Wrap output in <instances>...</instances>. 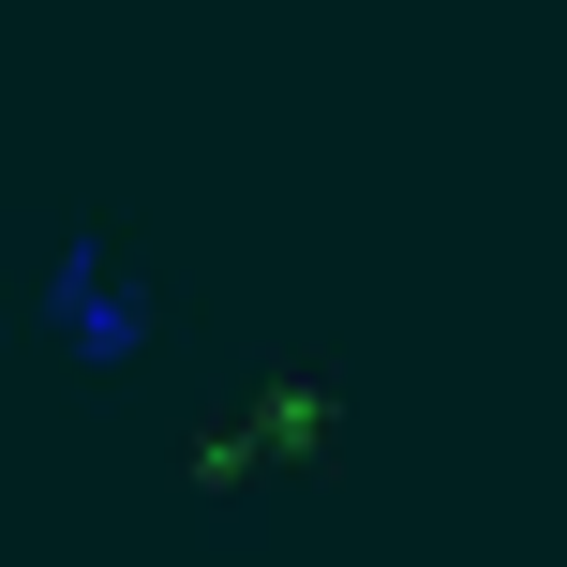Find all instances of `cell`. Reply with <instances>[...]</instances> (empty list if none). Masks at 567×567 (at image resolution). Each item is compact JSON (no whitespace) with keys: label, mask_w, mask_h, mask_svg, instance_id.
I'll use <instances>...</instances> for the list:
<instances>
[{"label":"cell","mask_w":567,"mask_h":567,"mask_svg":"<svg viewBox=\"0 0 567 567\" xmlns=\"http://www.w3.org/2000/svg\"><path fill=\"white\" fill-rule=\"evenodd\" d=\"M329 449H343V373L313 343H255L165 433V493L195 523V553H269V523L329 478Z\"/></svg>","instance_id":"1"}]
</instances>
